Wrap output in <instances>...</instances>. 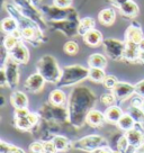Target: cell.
Wrapping results in <instances>:
<instances>
[{
  "label": "cell",
  "instance_id": "1",
  "mask_svg": "<svg viewBox=\"0 0 144 153\" xmlns=\"http://www.w3.org/2000/svg\"><path fill=\"white\" fill-rule=\"evenodd\" d=\"M97 96L86 86H76L72 88L68 99V110L70 124L76 129L81 128L86 123L88 113L96 105Z\"/></svg>",
  "mask_w": 144,
  "mask_h": 153
},
{
  "label": "cell",
  "instance_id": "2",
  "mask_svg": "<svg viewBox=\"0 0 144 153\" xmlns=\"http://www.w3.org/2000/svg\"><path fill=\"white\" fill-rule=\"evenodd\" d=\"M41 116V118H43L48 122H54L56 124H60L61 126H67L70 124V118H69V110L68 106H58L53 105L52 102H44L41 106V108L37 111ZM72 126V125H71Z\"/></svg>",
  "mask_w": 144,
  "mask_h": 153
},
{
  "label": "cell",
  "instance_id": "3",
  "mask_svg": "<svg viewBox=\"0 0 144 153\" xmlns=\"http://www.w3.org/2000/svg\"><path fill=\"white\" fill-rule=\"evenodd\" d=\"M89 78V69L83 65L73 64L67 65L62 69V76L56 83L58 88H67V87L77 86L78 83Z\"/></svg>",
  "mask_w": 144,
  "mask_h": 153
},
{
  "label": "cell",
  "instance_id": "4",
  "mask_svg": "<svg viewBox=\"0 0 144 153\" xmlns=\"http://www.w3.org/2000/svg\"><path fill=\"white\" fill-rule=\"evenodd\" d=\"M39 11L44 16L45 20H48L50 23L53 22H62V20H71L74 23L80 24V20L78 16L77 10L72 7L69 8H60L55 5L53 6H43L41 7Z\"/></svg>",
  "mask_w": 144,
  "mask_h": 153
},
{
  "label": "cell",
  "instance_id": "5",
  "mask_svg": "<svg viewBox=\"0 0 144 153\" xmlns=\"http://www.w3.org/2000/svg\"><path fill=\"white\" fill-rule=\"evenodd\" d=\"M37 72H39L46 82L56 85L62 76V69H60L56 59L52 55H43L36 64Z\"/></svg>",
  "mask_w": 144,
  "mask_h": 153
},
{
  "label": "cell",
  "instance_id": "6",
  "mask_svg": "<svg viewBox=\"0 0 144 153\" xmlns=\"http://www.w3.org/2000/svg\"><path fill=\"white\" fill-rule=\"evenodd\" d=\"M106 145H108V140H106L104 136H101L99 134L87 135L73 142V149L88 153L92 152L94 150L99 149L101 146H106Z\"/></svg>",
  "mask_w": 144,
  "mask_h": 153
},
{
  "label": "cell",
  "instance_id": "7",
  "mask_svg": "<svg viewBox=\"0 0 144 153\" xmlns=\"http://www.w3.org/2000/svg\"><path fill=\"white\" fill-rule=\"evenodd\" d=\"M105 48L106 55L111 60L120 61L124 59L125 53V42L120 41L117 38H106L102 42Z\"/></svg>",
  "mask_w": 144,
  "mask_h": 153
},
{
  "label": "cell",
  "instance_id": "8",
  "mask_svg": "<svg viewBox=\"0 0 144 153\" xmlns=\"http://www.w3.org/2000/svg\"><path fill=\"white\" fill-rule=\"evenodd\" d=\"M6 70L7 79H8V88L15 89L19 83L20 71H19V63L16 62L14 59L8 56L6 62L2 64Z\"/></svg>",
  "mask_w": 144,
  "mask_h": 153
},
{
  "label": "cell",
  "instance_id": "9",
  "mask_svg": "<svg viewBox=\"0 0 144 153\" xmlns=\"http://www.w3.org/2000/svg\"><path fill=\"white\" fill-rule=\"evenodd\" d=\"M41 120V116L39 113H29L27 116L25 117H20V118H15V126L19 131L23 132H27V131H32L34 126L39 123Z\"/></svg>",
  "mask_w": 144,
  "mask_h": 153
},
{
  "label": "cell",
  "instance_id": "10",
  "mask_svg": "<svg viewBox=\"0 0 144 153\" xmlns=\"http://www.w3.org/2000/svg\"><path fill=\"white\" fill-rule=\"evenodd\" d=\"M51 27L55 30L63 33L68 37H73L79 34V24L71 20H62V22H53L50 23Z\"/></svg>",
  "mask_w": 144,
  "mask_h": 153
},
{
  "label": "cell",
  "instance_id": "11",
  "mask_svg": "<svg viewBox=\"0 0 144 153\" xmlns=\"http://www.w3.org/2000/svg\"><path fill=\"white\" fill-rule=\"evenodd\" d=\"M45 82H46V80L44 79V76L39 72H35L26 79L24 87L28 92L36 94L43 89L45 86Z\"/></svg>",
  "mask_w": 144,
  "mask_h": 153
},
{
  "label": "cell",
  "instance_id": "12",
  "mask_svg": "<svg viewBox=\"0 0 144 153\" xmlns=\"http://www.w3.org/2000/svg\"><path fill=\"white\" fill-rule=\"evenodd\" d=\"M126 137L128 140L131 145H133L135 148L139 149L142 144H144V128L143 124L136 123L135 126L132 129L124 132Z\"/></svg>",
  "mask_w": 144,
  "mask_h": 153
},
{
  "label": "cell",
  "instance_id": "13",
  "mask_svg": "<svg viewBox=\"0 0 144 153\" xmlns=\"http://www.w3.org/2000/svg\"><path fill=\"white\" fill-rule=\"evenodd\" d=\"M111 91L116 96L117 100H125V99L130 98L132 96H134V94H136L135 86L131 85L128 82H122V81L117 82V85H116L115 88Z\"/></svg>",
  "mask_w": 144,
  "mask_h": 153
},
{
  "label": "cell",
  "instance_id": "14",
  "mask_svg": "<svg viewBox=\"0 0 144 153\" xmlns=\"http://www.w3.org/2000/svg\"><path fill=\"white\" fill-rule=\"evenodd\" d=\"M9 56L19 64H26L29 60V51L27 46L22 41H19L18 44L11 51H9Z\"/></svg>",
  "mask_w": 144,
  "mask_h": 153
},
{
  "label": "cell",
  "instance_id": "15",
  "mask_svg": "<svg viewBox=\"0 0 144 153\" xmlns=\"http://www.w3.org/2000/svg\"><path fill=\"white\" fill-rule=\"evenodd\" d=\"M140 56V48L139 45L136 43L125 41V53H124V60L128 62H139Z\"/></svg>",
  "mask_w": 144,
  "mask_h": 153
},
{
  "label": "cell",
  "instance_id": "16",
  "mask_svg": "<svg viewBox=\"0 0 144 153\" xmlns=\"http://www.w3.org/2000/svg\"><path fill=\"white\" fill-rule=\"evenodd\" d=\"M86 123L92 127H100L106 123L105 114L97 109H91L87 115Z\"/></svg>",
  "mask_w": 144,
  "mask_h": 153
},
{
  "label": "cell",
  "instance_id": "17",
  "mask_svg": "<svg viewBox=\"0 0 144 153\" xmlns=\"http://www.w3.org/2000/svg\"><path fill=\"white\" fill-rule=\"evenodd\" d=\"M143 38V32L139 25L136 24L130 25L125 32V41H130V42L139 44Z\"/></svg>",
  "mask_w": 144,
  "mask_h": 153
},
{
  "label": "cell",
  "instance_id": "18",
  "mask_svg": "<svg viewBox=\"0 0 144 153\" xmlns=\"http://www.w3.org/2000/svg\"><path fill=\"white\" fill-rule=\"evenodd\" d=\"M83 41H85V43H86L87 45L95 48V46H98V45L102 44L104 38H102V34H101L100 30L94 28V29L88 30V32L83 35Z\"/></svg>",
  "mask_w": 144,
  "mask_h": 153
},
{
  "label": "cell",
  "instance_id": "19",
  "mask_svg": "<svg viewBox=\"0 0 144 153\" xmlns=\"http://www.w3.org/2000/svg\"><path fill=\"white\" fill-rule=\"evenodd\" d=\"M105 114V118L107 123H111V124H117L118 120H120V117L124 115V111L120 108V106L113 105L107 107L106 110L104 111Z\"/></svg>",
  "mask_w": 144,
  "mask_h": 153
},
{
  "label": "cell",
  "instance_id": "20",
  "mask_svg": "<svg viewBox=\"0 0 144 153\" xmlns=\"http://www.w3.org/2000/svg\"><path fill=\"white\" fill-rule=\"evenodd\" d=\"M52 141L54 145H55L56 150H58V152H68L71 149H73V142L69 137L64 136V135L58 134V135H55L53 137Z\"/></svg>",
  "mask_w": 144,
  "mask_h": 153
},
{
  "label": "cell",
  "instance_id": "21",
  "mask_svg": "<svg viewBox=\"0 0 144 153\" xmlns=\"http://www.w3.org/2000/svg\"><path fill=\"white\" fill-rule=\"evenodd\" d=\"M68 98L67 94L61 89V88H55L50 92L48 96V101L52 102L53 105H58V106H64L65 104H68Z\"/></svg>",
  "mask_w": 144,
  "mask_h": 153
},
{
  "label": "cell",
  "instance_id": "22",
  "mask_svg": "<svg viewBox=\"0 0 144 153\" xmlns=\"http://www.w3.org/2000/svg\"><path fill=\"white\" fill-rule=\"evenodd\" d=\"M10 102L14 108H25L28 106V97L24 91L16 90L10 97Z\"/></svg>",
  "mask_w": 144,
  "mask_h": 153
},
{
  "label": "cell",
  "instance_id": "23",
  "mask_svg": "<svg viewBox=\"0 0 144 153\" xmlns=\"http://www.w3.org/2000/svg\"><path fill=\"white\" fill-rule=\"evenodd\" d=\"M120 10L123 16L133 18V17L137 16V14H139V6L133 0H128V1H126L125 4L120 6Z\"/></svg>",
  "mask_w": 144,
  "mask_h": 153
},
{
  "label": "cell",
  "instance_id": "24",
  "mask_svg": "<svg viewBox=\"0 0 144 153\" xmlns=\"http://www.w3.org/2000/svg\"><path fill=\"white\" fill-rule=\"evenodd\" d=\"M98 18L102 25L105 26H111L114 24L116 19V13L113 8H105L102 9L98 15Z\"/></svg>",
  "mask_w": 144,
  "mask_h": 153
},
{
  "label": "cell",
  "instance_id": "25",
  "mask_svg": "<svg viewBox=\"0 0 144 153\" xmlns=\"http://www.w3.org/2000/svg\"><path fill=\"white\" fill-rule=\"evenodd\" d=\"M88 65L90 68L105 69L107 67V57L100 53H94L88 57Z\"/></svg>",
  "mask_w": 144,
  "mask_h": 153
},
{
  "label": "cell",
  "instance_id": "26",
  "mask_svg": "<svg viewBox=\"0 0 144 153\" xmlns=\"http://www.w3.org/2000/svg\"><path fill=\"white\" fill-rule=\"evenodd\" d=\"M17 28H19V23L17 22V19L9 16L2 19L1 22V30L5 34H11L13 32H15Z\"/></svg>",
  "mask_w": 144,
  "mask_h": 153
},
{
  "label": "cell",
  "instance_id": "27",
  "mask_svg": "<svg viewBox=\"0 0 144 153\" xmlns=\"http://www.w3.org/2000/svg\"><path fill=\"white\" fill-rule=\"evenodd\" d=\"M135 124H136V122L134 120V118L128 113H124V115L120 117V120H118V123L116 125L122 132H127V131L133 128Z\"/></svg>",
  "mask_w": 144,
  "mask_h": 153
},
{
  "label": "cell",
  "instance_id": "28",
  "mask_svg": "<svg viewBox=\"0 0 144 153\" xmlns=\"http://www.w3.org/2000/svg\"><path fill=\"white\" fill-rule=\"evenodd\" d=\"M95 25L96 22L92 17H85L80 20V24H79V34H81L82 36L90 29L95 28Z\"/></svg>",
  "mask_w": 144,
  "mask_h": 153
},
{
  "label": "cell",
  "instance_id": "29",
  "mask_svg": "<svg viewBox=\"0 0 144 153\" xmlns=\"http://www.w3.org/2000/svg\"><path fill=\"white\" fill-rule=\"evenodd\" d=\"M127 113L134 118L136 123L144 124V110L142 107H136V106L130 105V107L127 108Z\"/></svg>",
  "mask_w": 144,
  "mask_h": 153
},
{
  "label": "cell",
  "instance_id": "30",
  "mask_svg": "<svg viewBox=\"0 0 144 153\" xmlns=\"http://www.w3.org/2000/svg\"><path fill=\"white\" fill-rule=\"evenodd\" d=\"M106 76L107 74L105 73L104 69H101V68H90L89 69V78L88 79H90L94 82H101L102 83Z\"/></svg>",
  "mask_w": 144,
  "mask_h": 153
},
{
  "label": "cell",
  "instance_id": "31",
  "mask_svg": "<svg viewBox=\"0 0 144 153\" xmlns=\"http://www.w3.org/2000/svg\"><path fill=\"white\" fill-rule=\"evenodd\" d=\"M116 100H117V98H116V96L114 95V92L111 90L108 91V92L102 94V95L100 96V98H99V101L101 102V105L106 106V107L115 105Z\"/></svg>",
  "mask_w": 144,
  "mask_h": 153
},
{
  "label": "cell",
  "instance_id": "32",
  "mask_svg": "<svg viewBox=\"0 0 144 153\" xmlns=\"http://www.w3.org/2000/svg\"><path fill=\"white\" fill-rule=\"evenodd\" d=\"M18 42H19V39H17V38L15 37V36H13L11 34H7L6 37L4 38L2 45H4L8 51H11V50L18 44Z\"/></svg>",
  "mask_w": 144,
  "mask_h": 153
},
{
  "label": "cell",
  "instance_id": "33",
  "mask_svg": "<svg viewBox=\"0 0 144 153\" xmlns=\"http://www.w3.org/2000/svg\"><path fill=\"white\" fill-rule=\"evenodd\" d=\"M63 50L69 55H76L79 52V45L74 41H68L67 43L64 44Z\"/></svg>",
  "mask_w": 144,
  "mask_h": 153
},
{
  "label": "cell",
  "instance_id": "34",
  "mask_svg": "<svg viewBox=\"0 0 144 153\" xmlns=\"http://www.w3.org/2000/svg\"><path fill=\"white\" fill-rule=\"evenodd\" d=\"M117 78L115 76H113V74H107L106 78L104 79V81H102V85L105 87L106 89H108V90H113L115 86L117 85Z\"/></svg>",
  "mask_w": 144,
  "mask_h": 153
},
{
  "label": "cell",
  "instance_id": "35",
  "mask_svg": "<svg viewBox=\"0 0 144 153\" xmlns=\"http://www.w3.org/2000/svg\"><path fill=\"white\" fill-rule=\"evenodd\" d=\"M128 146H130V142H128V140L126 137L125 133H123L120 135L118 142H117V151H120V152L125 153V151L127 150Z\"/></svg>",
  "mask_w": 144,
  "mask_h": 153
},
{
  "label": "cell",
  "instance_id": "36",
  "mask_svg": "<svg viewBox=\"0 0 144 153\" xmlns=\"http://www.w3.org/2000/svg\"><path fill=\"white\" fill-rule=\"evenodd\" d=\"M28 150L30 153H43L44 152V143L42 141H34L29 144Z\"/></svg>",
  "mask_w": 144,
  "mask_h": 153
},
{
  "label": "cell",
  "instance_id": "37",
  "mask_svg": "<svg viewBox=\"0 0 144 153\" xmlns=\"http://www.w3.org/2000/svg\"><path fill=\"white\" fill-rule=\"evenodd\" d=\"M123 133H114L111 135V137L108 139V145L111 146V149L113 151H117V142H118V140H120V135Z\"/></svg>",
  "mask_w": 144,
  "mask_h": 153
},
{
  "label": "cell",
  "instance_id": "38",
  "mask_svg": "<svg viewBox=\"0 0 144 153\" xmlns=\"http://www.w3.org/2000/svg\"><path fill=\"white\" fill-rule=\"evenodd\" d=\"M44 143V153H58V150L53 143V141H45Z\"/></svg>",
  "mask_w": 144,
  "mask_h": 153
},
{
  "label": "cell",
  "instance_id": "39",
  "mask_svg": "<svg viewBox=\"0 0 144 153\" xmlns=\"http://www.w3.org/2000/svg\"><path fill=\"white\" fill-rule=\"evenodd\" d=\"M73 0H53V5L60 8H69L72 6Z\"/></svg>",
  "mask_w": 144,
  "mask_h": 153
},
{
  "label": "cell",
  "instance_id": "40",
  "mask_svg": "<svg viewBox=\"0 0 144 153\" xmlns=\"http://www.w3.org/2000/svg\"><path fill=\"white\" fill-rule=\"evenodd\" d=\"M30 111L28 110L27 107H25V108H15V111H14V115H15V118H20V117H25V116H27Z\"/></svg>",
  "mask_w": 144,
  "mask_h": 153
},
{
  "label": "cell",
  "instance_id": "41",
  "mask_svg": "<svg viewBox=\"0 0 144 153\" xmlns=\"http://www.w3.org/2000/svg\"><path fill=\"white\" fill-rule=\"evenodd\" d=\"M0 86L2 88L8 87V79H7V74H6V70L4 65L0 69Z\"/></svg>",
  "mask_w": 144,
  "mask_h": 153
},
{
  "label": "cell",
  "instance_id": "42",
  "mask_svg": "<svg viewBox=\"0 0 144 153\" xmlns=\"http://www.w3.org/2000/svg\"><path fill=\"white\" fill-rule=\"evenodd\" d=\"M143 101H144V97L140 95H136L132 97V100H131V105L132 106H136V107H142L143 105Z\"/></svg>",
  "mask_w": 144,
  "mask_h": 153
},
{
  "label": "cell",
  "instance_id": "43",
  "mask_svg": "<svg viewBox=\"0 0 144 153\" xmlns=\"http://www.w3.org/2000/svg\"><path fill=\"white\" fill-rule=\"evenodd\" d=\"M135 90H136L137 95L144 97V80H141L135 85Z\"/></svg>",
  "mask_w": 144,
  "mask_h": 153
},
{
  "label": "cell",
  "instance_id": "44",
  "mask_svg": "<svg viewBox=\"0 0 144 153\" xmlns=\"http://www.w3.org/2000/svg\"><path fill=\"white\" fill-rule=\"evenodd\" d=\"M90 153H113V150L111 149L109 145H106V146H101L99 149H96V150H94Z\"/></svg>",
  "mask_w": 144,
  "mask_h": 153
},
{
  "label": "cell",
  "instance_id": "45",
  "mask_svg": "<svg viewBox=\"0 0 144 153\" xmlns=\"http://www.w3.org/2000/svg\"><path fill=\"white\" fill-rule=\"evenodd\" d=\"M9 153H26V152H25L24 150H22L20 148H18V146H15V145H13Z\"/></svg>",
  "mask_w": 144,
  "mask_h": 153
},
{
  "label": "cell",
  "instance_id": "46",
  "mask_svg": "<svg viewBox=\"0 0 144 153\" xmlns=\"http://www.w3.org/2000/svg\"><path fill=\"white\" fill-rule=\"evenodd\" d=\"M125 153H139V151H137V148H135V146H133V145H131L127 148V150L125 151Z\"/></svg>",
  "mask_w": 144,
  "mask_h": 153
},
{
  "label": "cell",
  "instance_id": "47",
  "mask_svg": "<svg viewBox=\"0 0 144 153\" xmlns=\"http://www.w3.org/2000/svg\"><path fill=\"white\" fill-rule=\"evenodd\" d=\"M111 1L115 6H118V7H120L123 4H125V2H126V1H128V0H111Z\"/></svg>",
  "mask_w": 144,
  "mask_h": 153
},
{
  "label": "cell",
  "instance_id": "48",
  "mask_svg": "<svg viewBox=\"0 0 144 153\" xmlns=\"http://www.w3.org/2000/svg\"><path fill=\"white\" fill-rule=\"evenodd\" d=\"M139 62H141V63H144V51H141V52H140Z\"/></svg>",
  "mask_w": 144,
  "mask_h": 153
},
{
  "label": "cell",
  "instance_id": "49",
  "mask_svg": "<svg viewBox=\"0 0 144 153\" xmlns=\"http://www.w3.org/2000/svg\"><path fill=\"white\" fill-rule=\"evenodd\" d=\"M137 45H139L140 52H141V51H144V38L142 39V41H141V42H140L139 44H137Z\"/></svg>",
  "mask_w": 144,
  "mask_h": 153
},
{
  "label": "cell",
  "instance_id": "50",
  "mask_svg": "<svg viewBox=\"0 0 144 153\" xmlns=\"http://www.w3.org/2000/svg\"><path fill=\"white\" fill-rule=\"evenodd\" d=\"M137 151H139V153H144V144H142V145L137 149Z\"/></svg>",
  "mask_w": 144,
  "mask_h": 153
},
{
  "label": "cell",
  "instance_id": "51",
  "mask_svg": "<svg viewBox=\"0 0 144 153\" xmlns=\"http://www.w3.org/2000/svg\"><path fill=\"white\" fill-rule=\"evenodd\" d=\"M0 98H1V106H5V97H4V95L0 96Z\"/></svg>",
  "mask_w": 144,
  "mask_h": 153
},
{
  "label": "cell",
  "instance_id": "52",
  "mask_svg": "<svg viewBox=\"0 0 144 153\" xmlns=\"http://www.w3.org/2000/svg\"><path fill=\"white\" fill-rule=\"evenodd\" d=\"M113 153H123V152H120V151H113Z\"/></svg>",
  "mask_w": 144,
  "mask_h": 153
},
{
  "label": "cell",
  "instance_id": "53",
  "mask_svg": "<svg viewBox=\"0 0 144 153\" xmlns=\"http://www.w3.org/2000/svg\"><path fill=\"white\" fill-rule=\"evenodd\" d=\"M142 108H143V110H144V101H143V105H142Z\"/></svg>",
  "mask_w": 144,
  "mask_h": 153
},
{
  "label": "cell",
  "instance_id": "54",
  "mask_svg": "<svg viewBox=\"0 0 144 153\" xmlns=\"http://www.w3.org/2000/svg\"><path fill=\"white\" fill-rule=\"evenodd\" d=\"M43 153H44V152H43Z\"/></svg>",
  "mask_w": 144,
  "mask_h": 153
}]
</instances>
